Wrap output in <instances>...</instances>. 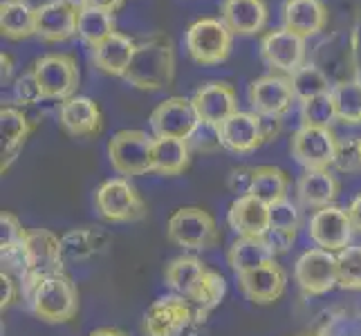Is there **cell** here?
I'll list each match as a JSON object with an SVG mask.
<instances>
[{"label":"cell","instance_id":"10","mask_svg":"<svg viewBox=\"0 0 361 336\" xmlns=\"http://www.w3.org/2000/svg\"><path fill=\"white\" fill-rule=\"evenodd\" d=\"M97 211L110 222H135L144 218V202L126 178L106 180L94 193Z\"/></svg>","mask_w":361,"mask_h":336},{"label":"cell","instance_id":"30","mask_svg":"<svg viewBox=\"0 0 361 336\" xmlns=\"http://www.w3.org/2000/svg\"><path fill=\"white\" fill-rule=\"evenodd\" d=\"M0 30H3L5 39H27V36L36 34V9H32L25 0H3Z\"/></svg>","mask_w":361,"mask_h":336},{"label":"cell","instance_id":"42","mask_svg":"<svg viewBox=\"0 0 361 336\" xmlns=\"http://www.w3.org/2000/svg\"><path fill=\"white\" fill-rule=\"evenodd\" d=\"M252 180H254V168H247V166H238L229 173L227 178V189L231 193H235L238 197L249 195V189H252Z\"/></svg>","mask_w":361,"mask_h":336},{"label":"cell","instance_id":"17","mask_svg":"<svg viewBox=\"0 0 361 336\" xmlns=\"http://www.w3.org/2000/svg\"><path fill=\"white\" fill-rule=\"evenodd\" d=\"M193 108L200 119V126L216 130L222 121H227L233 112H238L235 90L225 81H209L197 88L191 97Z\"/></svg>","mask_w":361,"mask_h":336},{"label":"cell","instance_id":"33","mask_svg":"<svg viewBox=\"0 0 361 336\" xmlns=\"http://www.w3.org/2000/svg\"><path fill=\"white\" fill-rule=\"evenodd\" d=\"M332 101L337 119L343 123L357 126L361 123V81L359 79H343L332 85Z\"/></svg>","mask_w":361,"mask_h":336},{"label":"cell","instance_id":"23","mask_svg":"<svg viewBox=\"0 0 361 336\" xmlns=\"http://www.w3.org/2000/svg\"><path fill=\"white\" fill-rule=\"evenodd\" d=\"M59 123L72 137H90L102 130V110L90 97H70L59 108Z\"/></svg>","mask_w":361,"mask_h":336},{"label":"cell","instance_id":"12","mask_svg":"<svg viewBox=\"0 0 361 336\" xmlns=\"http://www.w3.org/2000/svg\"><path fill=\"white\" fill-rule=\"evenodd\" d=\"M260 56L276 74L292 77L305 66V39L285 27L267 32L260 41Z\"/></svg>","mask_w":361,"mask_h":336},{"label":"cell","instance_id":"31","mask_svg":"<svg viewBox=\"0 0 361 336\" xmlns=\"http://www.w3.org/2000/svg\"><path fill=\"white\" fill-rule=\"evenodd\" d=\"M77 34H79V39L83 43H88L90 47H97L102 41H106L108 36L115 34V16H113V11L79 5Z\"/></svg>","mask_w":361,"mask_h":336},{"label":"cell","instance_id":"35","mask_svg":"<svg viewBox=\"0 0 361 336\" xmlns=\"http://www.w3.org/2000/svg\"><path fill=\"white\" fill-rule=\"evenodd\" d=\"M227 294V282H225V276L214 269H207V273L202 276L200 285H197V290L191 298V303L197 305L202 309V312H209V309H214L222 303V298Z\"/></svg>","mask_w":361,"mask_h":336},{"label":"cell","instance_id":"19","mask_svg":"<svg viewBox=\"0 0 361 336\" xmlns=\"http://www.w3.org/2000/svg\"><path fill=\"white\" fill-rule=\"evenodd\" d=\"M238 280L243 294L256 305H269L274 301H279L285 292V271L281 269L276 260L240 273Z\"/></svg>","mask_w":361,"mask_h":336},{"label":"cell","instance_id":"20","mask_svg":"<svg viewBox=\"0 0 361 336\" xmlns=\"http://www.w3.org/2000/svg\"><path fill=\"white\" fill-rule=\"evenodd\" d=\"M220 20L233 36H254L267 23L265 0H222Z\"/></svg>","mask_w":361,"mask_h":336},{"label":"cell","instance_id":"40","mask_svg":"<svg viewBox=\"0 0 361 336\" xmlns=\"http://www.w3.org/2000/svg\"><path fill=\"white\" fill-rule=\"evenodd\" d=\"M332 166L341 173L361 170V139L359 137H345V139H339L337 157H334Z\"/></svg>","mask_w":361,"mask_h":336},{"label":"cell","instance_id":"41","mask_svg":"<svg viewBox=\"0 0 361 336\" xmlns=\"http://www.w3.org/2000/svg\"><path fill=\"white\" fill-rule=\"evenodd\" d=\"M14 99L20 104V106H32V104H39L43 99V92H41V85L36 81L34 72H25L23 77H18L14 81Z\"/></svg>","mask_w":361,"mask_h":336},{"label":"cell","instance_id":"15","mask_svg":"<svg viewBox=\"0 0 361 336\" xmlns=\"http://www.w3.org/2000/svg\"><path fill=\"white\" fill-rule=\"evenodd\" d=\"M193 321L191 303L182 296H164L146 309L144 336H180Z\"/></svg>","mask_w":361,"mask_h":336},{"label":"cell","instance_id":"28","mask_svg":"<svg viewBox=\"0 0 361 336\" xmlns=\"http://www.w3.org/2000/svg\"><path fill=\"white\" fill-rule=\"evenodd\" d=\"M189 159H191V151L186 139H178V137H155L153 155H151L153 173H159V175H180L189 166Z\"/></svg>","mask_w":361,"mask_h":336},{"label":"cell","instance_id":"32","mask_svg":"<svg viewBox=\"0 0 361 336\" xmlns=\"http://www.w3.org/2000/svg\"><path fill=\"white\" fill-rule=\"evenodd\" d=\"M288 186H290V180L285 175V170L276 166H256L249 195H254L256 200L271 206L288 197Z\"/></svg>","mask_w":361,"mask_h":336},{"label":"cell","instance_id":"22","mask_svg":"<svg viewBox=\"0 0 361 336\" xmlns=\"http://www.w3.org/2000/svg\"><path fill=\"white\" fill-rule=\"evenodd\" d=\"M328 11L321 0H285L283 5V27L303 39H312L326 30Z\"/></svg>","mask_w":361,"mask_h":336},{"label":"cell","instance_id":"13","mask_svg":"<svg viewBox=\"0 0 361 336\" xmlns=\"http://www.w3.org/2000/svg\"><path fill=\"white\" fill-rule=\"evenodd\" d=\"M153 137H178L189 142L200 128L193 101L186 97H169L151 112Z\"/></svg>","mask_w":361,"mask_h":336},{"label":"cell","instance_id":"18","mask_svg":"<svg viewBox=\"0 0 361 336\" xmlns=\"http://www.w3.org/2000/svg\"><path fill=\"white\" fill-rule=\"evenodd\" d=\"M79 5L74 0H49L36 7V36L47 43L68 41L77 34Z\"/></svg>","mask_w":361,"mask_h":336},{"label":"cell","instance_id":"1","mask_svg":"<svg viewBox=\"0 0 361 336\" xmlns=\"http://www.w3.org/2000/svg\"><path fill=\"white\" fill-rule=\"evenodd\" d=\"M176 77V52L173 43L164 36L137 43L135 56L123 74V81L140 90H161L169 88Z\"/></svg>","mask_w":361,"mask_h":336},{"label":"cell","instance_id":"39","mask_svg":"<svg viewBox=\"0 0 361 336\" xmlns=\"http://www.w3.org/2000/svg\"><path fill=\"white\" fill-rule=\"evenodd\" d=\"M298 224H301V211L288 197L269 206V231L296 235Z\"/></svg>","mask_w":361,"mask_h":336},{"label":"cell","instance_id":"21","mask_svg":"<svg viewBox=\"0 0 361 336\" xmlns=\"http://www.w3.org/2000/svg\"><path fill=\"white\" fill-rule=\"evenodd\" d=\"M229 227L245 238H265L269 231V206L254 195L235 197L227 216Z\"/></svg>","mask_w":361,"mask_h":336},{"label":"cell","instance_id":"45","mask_svg":"<svg viewBox=\"0 0 361 336\" xmlns=\"http://www.w3.org/2000/svg\"><path fill=\"white\" fill-rule=\"evenodd\" d=\"M348 216H350V222H353V229L361 233V193L353 200V204L348 206Z\"/></svg>","mask_w":361,"mask_h":336},{"label":"cell","instance_id":"9","mask_svg":"<svg viewBox=\"0 0 361 336\" xmlns=\"http://www.w3.org/2000/svg\"><path fill=\"white\" fill-rule=\"evenodd\" d=\"M294 278L305 294L321 296L339 285V263L337 254L326 249H307L294 265Z\"/></svg>","mask_w":361,"mask_h":336},{"label":"cell","instance_id":"43","mask_svg":"<svg viewBox=\"0 0 361 336\" xmlns=\"http://www.w3.org/2000/svg\"><path fill=\"white\" fill-rule=\"evenodd\" d=\"M16 298V282L11 280L9 273L3 269V273H0V307H9L11 303H14Z\"/></svg>","mask_w":361,"mask_h":336},{"label":"cell","instance_id":"46","mask_svg":"<svg viewBox=\"0 0 361 336\" xmlns=\"http://www.w3.org/2000/svg\"><path fill=\"white\" fill-rule=\"evenodd\" d=\"M90 336H126V334L115 330V328H99V330L90 332Z\"/></svg>","mask_w":361,"mask_h":336},{"label":"cell","instance_id":"29","mask_svg":"<svg viewBox=\"0 0 361 336\" xmlns=\"http://www.w3.org/2000/svg\"><path fill=\"white\" fill-rule=\"evenodd\" d=\"M204 273H207L204 263H200L195 256H180L169 263V267L164 271V278L173 292L191 303V298H193Z\"/></svg>","mask_w":361,"mask_h":336},{"label":"cell","instance_id":"8","mask_svg":"<svg viewBox=\"0 0 361 336\" xmlns=\"http://www.w3.org/2000/svg\"><path fill=\"white\" fill-rule=\"evenodd\" d=\"M36 81L41 85L43 99H66L74 97L79 88V68L70 54H45L32 66Z\"/></svg>","mask_w":361,"mask_h":336},{"label":"cell","instance_id":"47","mask_svg":"<svg viewBox=\"0 0 361 336\" xmlns=\"http://www.w3.org/2000/svg\"><path fill=\"white\" fill-rule=\"evenodd\" d=\"M9 70H11V61H9V56H7V54H3V79H7Z\"/></svg>","mask_w":361,"mask_h":336},{"label":"cell","instance_id":"11","mask_svg":"<svg viewBox=\"0 0 361 336\" xmlns=\"http://www.w3.org/2000/svg\"><path fill=\"white\" fill-rule=\"evenodd\" d=\"M247 97H249V106H252L256 115L267 119H281L283 115H288L296 101L290 77L276 72L252 81Z\"/></svg>","mask_w":361,"mask_h":336},{"label":"cell","instance_id":"3","mask_svg":"<svg viewBox=\"0 0 361 336\" xmlns=\"http://www.w3.org/2000/svg\"><path fill=\"white\" fill-rule=\"evenodd\" d=\"M27 296L34 314L45 323H68L79 309V294L63 273L39 280Z\"/></svg>","mask_w":361,"mask_h":336},{"label":"cell","instance_id":"48","mask_svg":"<svg viewBox=\"0 0 361 336\" xmlns=\"http://www.w3.org/2000/svg\"><path fill=\"white\" fill-rule=\"evenodd\" d=\"M298 336H307V334H298Z\"/></svg>","mask_w":361,"mask_h":336},{"label":"cell","instance_id":"4","mask_svg":"<svg viewBox=\"0 0 361 336\" xmlns=\"http://www.w3.org/2000/svg\"><path fill=\"white\" fill-rule=\"evenodd\" d=\"M166 235L173 244L191 251L216 247L220 240V231L216 220L200 206H182L169 218Z\"/></svg>","mask_w":361,"mask_h":336},{"label":"cell","instance_id":"5","mask_svg":"<svg viewBox=\"0 0 361 336\" xmlns=\"http://www.w3.org/2000/svg\"><path fill=\"white\" fill-rule=\"evenodd\" d=\"M155 137L144 130H119L108 144V157L119 175L135 178L153 173L151 155H153Z\"/></svg>","mask_w":361,"mask_h":336},{"label":"cell","instance_id":"44","mask_svg":"<svg viewBox=\"0 0 361 336\" xmlns=\"http://www.w3.org/2000/svg\"><path fill=\"white\" fill-rule=\"evenodd\" d=\"M79 5L106 9V11H113V14H115V9H119L123 5V0H79Z\"/></svg>","mask_w":361,"mask_h":336},{"label":"cell","instance_id":"34","mask_svg":"<svg viewBox=\"0 0 361 336\" xmlns=\"http://www.w3.org/2000/svg\"><path fill=\"white\" fill-rule=\"evenodd\" d=\"M290 81H292V88H294V94H296V101H301V104L307 101V99L326 94V92L332 90V85L328 81V74L314 63L301 66L290 77Z\"/></svg>","mask_w":361,"mask_h":336},{"label":"cell","instance_id":"27","mask_svg":"<svg viewBox=\"0 0 361 336\" xmlns=\"http://www.w3.org/2000/svg\"><path fill=\"white\" fill-rule=\"evenodd\" d=\"M32 132V121L18 108H3L0 110V135H3V173L16 159L25 139Z\"/></svg>","mask_w":361,"mask_h":336},{"label":"cell","instance_id":"24","mask_svg":"<svg viewBox=\"0 0 361 336\" xmlns=\"http://www.w3.org/2000/svg\"><path fill=\"white\" fill-rule=\"evenodd\" d=\"M339 193V182L332 175L330 168L303 170L296 182V197L305 209H326L334 202Z\"/></svg>","mask_w":361,"mask_h":336},{"label":"cell","instance_id":"2","mask_svg":"<svg viewBox=\"0 0 361 336\" xmlns=\"http://www.w3.org/2000/svg\"><path fill=\"white\" fill-rule=\"evenodd\" d=\"M63 240L47 229L27 231L20 260H23V282L25 292H30L39 280L47 276L63 273Z\"/></svg>","mask_w":361,"mask_h":336},{"label":"cell","instance_id":"25","mask_svg":"<svg viewBox=\"0 0 361 336\" xmlns=\"http://www.w3.org/2000/svg\"><path fill=\"white\" fill-rule=\"evenodd\" d=\"M135 49H137L135 41L115 32L113 36H108L106 41L99 43L97 47H92V61L102 72L110 74V77L123 79V74H126L130 61L135 56Z\"/></svg>","mask_w":361,"mask_h":336},{"label":"cell","instance_id":"38","mask_svg":"<svg viewBox=\"0 0 361 336\" xmlns=\"http://www.w3.org/2000/svg\"><path fill=\"white\" fill-rule=\"evenodd\" d=\"M301 117H303V123H307V126H330V123L337 119L332 92L319 94V97H312V99H307V101H303Z\"/></svg>","mask_w":361,"mask_h":336},{"label":"cell","instance_id":"37","mask_svg":"<svg viewBox=\"0 0 361 336\" xmlns=\"http://www.w3.org/2000/svg\"><path fill=\"white\" fill-rule=\"evenodd\" d=\"M339 263V287L361 292V244L345 247L337 254Z\"/></svg>","mask_w":361,"mask_h":336},{"label":"cell","instance_id":"26","mask_svg":"<svg viewBox=\"0 0 361 336\" xmlns=\"http://www.w3.org/2000/svg\"><path fill=\"white\" fill-rule=\"evenodd\" d=\"M227 260L229 267L240 276L245 271H252L276 260V254H274V249L265 238H245V235H238L229 247Z\"/></svg>","mask_w":361,"mask_h":336},{"label":"cell","instance_id":"16","mask_svg":"<svg viewBox=\"0 0 361 336\" xmlns=\"http://www.w3.org/2000/svg\"><path fill=\"white\" fill-rule=\"evenodd\" d=\"M353 222L348 216V209L341 206H326L319 209L310 220V238L319 249L339 254L345 247H350L353 238Z\"/></svg>","mask_w":361,"mask_h":336},{"label":"cell","instance_id":"7","mask_svg":"<svg viewBox=\"0 0 361 336\" xmlns=\"http://www.w3.org/2000/svg\"><path fill=\"white\" fill-rule=\"evenodd\" d=\"M337 135L330 126H307L303 123L290 142L292 157L301 164L305 170L314 168H330L337 157Z\"/></svg>","mask_w":361,"mask_h":336},{"label":"cell","instance_id":"6","mask_svg":"<svg viewBox=\"0 0 361 336\" xmlns=\"http://www.w3.org/2000/svg\"><path fill=\"white\" fill-rule=\"evenodd\" d=\"M233 34L220 18H200L186 30V49L200 66L222 63L231 52Z\"/></svg>","mask_w":361,"mask_h":336},{"label":"cell","instance_id":"14","mask_svg":"<svg viewBox=\"0 0 361 336\" xmlns=\"http://www.w3.org/2000/svg\"><path fill=\"white\" fill-rule=\"evenodd\" d=\"M218 135V144L222 148H227L231 153H254L256 148H260L265 142V121L256 112H233V115L222 121L216 128Z\"/></svg>","mask_w":361,"mask_h":336},{"label":"cell","instance_id":"36","mask_svg":"<svg viewBox=\"0 0 361 336\" xmlns=\"http://www.w3.org/2000/svg\"><path fill=\"white\" fill-rule=\"evenodd\" d=\"M25 238H27V231L20 227L16 216H11V213L0 216V247H3V263L5 260H11V258H16L18 263H23L20 251H23Z\"/></svg>","mask_w":361,"mask_h":336}]
</instances>
